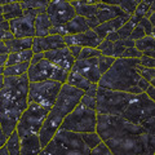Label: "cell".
Masks as SVG:
<instances>
[{
	"instance_id": "1",
	"label": "cell",
	"mask_w": 155,
	"mask_h": 155,
	"mask_svg": "<svg viewBox=\"0 0 155 155\" xmlns=\"http://www.w3.org/2000/svg\"><path fill=\"white\" fill-rule=\"evenodd\" d=\"M96 132L113 155H154L155 134L123 116L97 114Z\"/></svg>"
},
{
	"instance_id": "2",
	"label": "cell",
	"mask_w": 155,
	"mask_h": 155,
	"mask_svg": "<svg viewBox=\"0 0 155 155\" xmlns=\"http://www.w3.org/2000/svg\"><path fill=\"white\" fill-rule=\"evenodd\" d=\"M28 84L27 74L4 78L0 89V127L7 137L16 130L18 120L28 105Z\"/></svg>"
},
{
	"instance_id": "3",
	"label": "cell",
	"mask_w": 155,
	"mask_h": 155,
	"mask_svg": "<svg viewBox=\"0 0 155 155\" xmlns=\"http://www.w3.org/2000/svg\"><path fill=\"white\" fill-rule=\"evenodd\" d=\"M137 65H140V61L134 58H115L111 67L101 76L97 85L98 88L130 94L142 93L137 85L140 80V75L136 71Z\"/></svg>"
},
{
	"instance_id": "4",
	"label": "cell",
	"mask_w": 155,
	"mask_h": 155,
	"mask_svg": "<svg viewBox=\"0 0 155 155\" xmlns=\"http://www.w3.org/2000/svg\"><path fill=\"white\" fill-rule=\"evenodd\" d=\"M89 153L91 150L84 143L80 133L58 129L39 155H89Z\"/></svg>"
},
{
	"instance_id": "5",
	"label": "cell",
	"mask_w": 155,
	"mask_h": 155,
	"mask_svg": "<svg viewBox=\"0 0 155 155\" xmlns=\"http://www.w3.org/2000/svg\"><path fill=\"white\" fill-rule=\"evenodd\" d=\"M120 116L155 134V105L145 93L136 94Z\"/></svg>"
},
{
	"instance_id": "6",
	"label": "cell",
	"mask_w": 155,
	"mask_h": 155,
	"mask_svg": "<svg viewBox=\"0 0 155 155\" xmlns=\"http://www.w3.org/2000/svg\"><path fill=\"white\" fill-rule=\"evenodd\" d=\"M136 94L125 92L97 88L96 93V113L100 115L120 116Z\"/></svg>"
},
{
	"instance_id": "7",
	"label": "cell",
	"mask_w": 155,
	"mask_h": 155,
	"mask_svg": "<svg viewBox=\"0 0 155 155\" xmlns=\"http://www.w3.org/2000/svg\"><path fill=\"white\" fill-rule=\"evenodd\" d=\"M97 113L96 110L79 104L62 122L60 129L70 130L75 133H91L96 132Z\"/></svg>"
},
{
	"instance_id": "8",
	"label": "cell",
	"mask_w": 155,
	"mask_h": 155,
	"mask_svg": "<svg viewBox=\"0 0 155 155\" xmlns=\"http://www.w3.org/2000/svg\"><path fill=\"white\" fill-rule=\"evenodd\" d=\"M48 113H49V110L44 107V106H40L34 102H28L26 110L21 115L16 127L19 138L30 134H38Z\"/></svg>"
},
{
	"instance_id": "9",
	"label": "cell",
	"mask_w": 155,
	"mask_h": 155,
	"mask_svg": "<svg viewBox=\"0 0 155 155\" xmlns=\"http://www.w3.org/2000/svg\"><path fill=\"white\" fill-rule=\"evenodd\" d=\"M62 84L58 81L45 80V81H34L28 84V102L38 104L40 106H44L48 110L53 107L56 104L57 96L60 93Z\"/></svg>"
},
{
	"instance_id": "10",
	"label": "cell",
	"mask_w": 155,
	"mask_h": 155,
	"mask_svg": "<svg viewBox=\"0 0 155 155\" xmlns=\"http://www.w3.org/2000/svg\"><path fill=\"white\" fill-rule=\"evenodd\" d=\"M67 76H69V72L57 69L56 66H53L47 60H41L36 65H30L27 70V78L30 83L52 80V81H58L61 84H65L67 80Z\"/></svg>"
},
{
	"instance_id": "11",
	"label": "cell",
	"mask_w": 155,
	"mask_h": 155,
	"mask_svg": "<svg viewBox=\"0 0 155 155\" xmlns=\"http://www.w3.org/2000/svg\"><path fill=\"white\" fill-rule=\"evenodd\" d=\"M84 92L76 89L74 87L69 85L67 83L62 84L60 93L57 96L56 104L53 105V109H56L64 118H66L78 105L80 104V100L83 97Z\"/></svg>"
},
{
	"instance_id": "12",
	"label": "cell",
	"mask_w": 155,
	"mask_h": 155,
	"mask_svg": "<svg viewBox=\"0 0 155 155\" xmlns=\"http://www.w3.org/2000/svg\"><path fill=\"white\" fill-rule=\"evenodd\" d=\"M45 13L51 19L52 26H62L76 17L75 9L70 2H49Z\"/></svg>"
},
{
	"instance_id": "13",
	"label": "cell",
	"mask_w": 155,
	"mask_h": 155,
	"mask_svg": "<svg viewBox=\"0 0 155 155\" xmlns=\"http://www.w3.org/2000/svg\"><path fill=\"white\" fill-rule=\"evenodd\" d=\"M64 116H62L56 109H51L49 113H48L47 118L44 120V123H43L40 130H39V141H40V145L41 147L44 149L48 143L52 141L53 136L57 133V130L60 129L62 122H64Z\"/></svg>"
},
{
	"instance_id": "14",
	"label": "cell",
	"mask_w": 155,
	"mask_h": 155,
	"mask_svg": "<svg viewBox=\"0 0 155 155\" xmlns=\"http://www.w3.org/2000/svg\"><path fill=\"white\" fill-rule=\"evenodd\" d=\"M34 19H35V16L23 13L22 17L9 21V31L13 34V36L16 39L35 38Z\"/></svg>"
},
{
	"instance_id": "15",
	"label": "cell",
	"mask_w": 155,
	"mask_h": 155,
	"mask_svg": "<svg viewBox=\"0 0 155 155\" xmlns=\"http://www.w3.org/2000/svg\"><path fill=\"white\" fill-rule=\"evenodd\" d=\"M71 71L83 75L92 84H97L101 79V74L98 71V60L89 58V60H75Z\"/></svg>"
},
{
	"instance_id": "16",
	"label": "cell",
	"mask_w": 155,
	"mask_h": 155,
	"mask_svg": "<svg viewBox=\"0 0 155 155\" xmlns=\"http://www.w3.org/2000/svg\"><path fill=\"white\" fill-rule=\"evenodd\" d=\"M44 60L51 62L53 66H56L57 69L64 70L70 72L72 66H74L75 58L71 56L69 48L65 47L62 49H56V51H49L44 53Z\"/></svg>"
},
{
	"instance_id": "17",
	"label": "cell",
	"mask_w": 155,
	"mask_h": 155,
	"mask_svg": "<svg viewBox=\"0 0 155 155\" xmlns=\"http://www.w3.org/2000/svg\"><path fill=\"white\" fill-rule=\"evenodd\" d=\"M64 38L60 35H48L44 38H32V45L31 51L32 53H45L49 51L62 49L65 48Z\"/></svg>"
},
{
	"instance_id": "18",
	"label": "cell",
	"mask_w": 155,
	"mask_h": 155,
	"mask_svg": "<svg viewBox=\"0 0 155 155\" xmlns=\"http://www.w3.org/2000/svg\"><path fill=\"white\" fill-rule=\"evenodd\" d=\"M102 41L101 39L96 35L93 30L76 34V35H66L64 36V43L66 47L71 45H79L81 48H97L100 43Z\"/></svg>"
},
{
	"instance_id": "19",
	"label": "cell",
	"mask_w": 155,
	"mask_h": 155,
	"mask_svg": "<svg viewBox=\"0 0 155 155\" xmlns=\"http://www.w3.org/2000/svg\"><path fill=\"white\" fill-rule=\"evenodd\" d=\"M129 18L130 17L127 16V14L120 16V17H116L114 19H110V21H107V22L101 23V25H98L96 28H93V31L96 32V35L98 36L101 40H104V39L106 38V35H109V34H111V32L118 31L125 22L129 21Z\"/></svg>"
},
{
	"instance_id": "20",
	"label": "cell",
	"mask_w": 155,
	"mask_h": 155,
	"mask_svg": "<svg viewBox=\"0 0 155 155\" xmlns=\"http://www.w3.org/2000/svg\"><path fill=\"white\" fill-rule=\"evenodd\" d=\"M96 7H97L96 19H97V22H98V25H101V23H104V22H107L110 19H114L116 17L124 16V13L116 5H110V4H106L102 2H97Z\"/></svg>"
},
{
	"instance_id": "21",
	"label": "cell",
	"mask_w": 155,
	"mask_h": 155,
	"mask_svg": "<svg viewBox=\"0 0 155 155\" xmlns=\"http://www.w3.org/2000/svg\"><path fill=\"white\" fill-rule=\"evenodd\" d=\"M41 150L43 147L38 134H30L19 138V155H39Z\"/></svg>"
},
{
	"instance_id": "22",
	"label": "cell",
	"mask_w": 155,
	"mask_h": 155,
	"mask_svg": "<svg viewBox=\"0 0 155 155\" xmlns=\"http://www.w3.org/2000/svg\"><path fill=\"white\" fill-rule=\"evenodd\" d=\"M154 5H155V3L151 2V0H147V2H140L137 8H136L134 13L130 16L129 21L132 22L134 26H137L138 22L141 21L142 18H149L154 13Z\"/></svg>"
},
{
	"instance_id": "23",
	"label": "cell",
	"mask_w": 155,
	"mask_h": 155,
	"mask_svg": "<svg viewBox=\"0 0 155 155\" xmlns=\"http://www.w3.org/2000/svg\"><path fill=\"white\" fill-rule=\"evenodd\" d=\"M97 2H70V4L75 9L76 16L83 17L85 19L93 18L97 14V7H96Z\"/></svg>"
},
{
	"instance_id": "24",
	"label": "cell",
	"mask_w": 155,
	"mask_h": 155,
	"mask_svg": "<svg viewBox=\"0 0 155 155\" xmlns=\"http://www.w3.org/2000/svg\"><path fill=\"white\" fill-rule=\"evenodd\" d=\"M52 27V22L47 13L38 14L34 19V30H35V38H44L49 35V30Z\"/></svg>"
},
{
	"instance_id": "25",
	"label": "cell",
	"mask_w": 155,
	"mask_h": 155,
	"mask_svg": "<svg viewBox=\"0 0 155 155\" xmlns=\"http://www.w3.org/2000/svg\"><path fill=\"white\" fill-rule=\"evenodd\" d=\"M4 44H5V48H7V51H8V54H11V53H17V52L31 49L32 38H23V39H16V38H13V39H11V40L4 41Z\"/></svg>"
},
{
	"instance_id": "26",
	"label": "cell",
	"mask_w": 155,
	"mask_h": 155,
	"mask_svg": "<svg viewBox=\"0 0 155 155\" xmlns=\"http://www.w3.org/2000/svg\"><path fill=\"white\" fill-rule=\"evenodd\" d=\"M154 45H155L154 36H145L142 39H140V40L134 41L136 49H137L138 52H141L142 56H146V57H150V58H154V56H155Z\"/></svg>"
},
{
	"instance_id": "27",
	"label": "cell",
	"mask_w": 155,
	"mask_h": 155,
	"mask_svg": "<svg viewBox=\"0 0 155 155\" xmlns=\"http://www.w3.org/2000/svg\"><path fill=\"white\" fill-rule=\"evenodd\" d=\"M3 18L4 21H12V19H16L23 16V11L21 5H19V2H9L5 5L3 7Z\"/></svg>"
},
{
	"instance_id": "28",
	"label": "cell",
	"mask_w": 155,
	"mask_h": 155,
	"mask_svg": "<svg viewBox=\"0 0 155 155\" xmlns=\"http://www.w3.org/2000/svg\"><path fill=\"white\" fill-rule=\"evenodd\" d=\"M66 83L69 85H71V87H74V88H76V89L83 91V92H85L87 89L89 88V85L92 84L91 81L87 80L83 75L78 74V72H75V71H70L69 72V76H67Z\"/></svg>"
},
{
	"instance_id": "29",
	"label": "cell",
	"mask_w": 155,
	"mask_h": 155,
	"mask_svg": "<svg viewBox=\"0 0 155 155\" xmlns=\"http://www.w3.org/2000/svg\"><path fill=\"white\" fill-rule=\"evenodd\" d=\"M30 67V62H23V64H16L12 66H4L3 76L4 78H13V76H22L27 74V70Z\"/></svg>"
},
{
	"instance_id": "30",
	"label": "cell",
	"mask_w": 155,
	"mask_h": 155,
	"mask_svg": "<svg viewBox=\"0 0 155 155\" xmlns=\"http://www.w3.org/2000/svg\"><path fill=\"white\" fill-rule=\"evenodd\" d=\"M32 56H34V53H32L31 49L17 52V53H11V54H8L5 66H12V65H16V64H23V62H30Z\"/></svg>"
},
{
	"instance_id": "31",
	"label": "cell",
	"mask_w": 155,
	"mask_h": 155,
	"mask_svg": "<svg viewBox=\"0 0 155 155\" xmlns=\"http://www.w3.org/2000/svg\"><path fill=\"white\" fill-rule=\"evenodd\" d=\"M49 2H19L22 11H35L38 14L45 13Z\"/></svg>"
},
{
	"instance_id": "32",
	"label": "cell",
	"mask_w": 155,
	"mask_h": 155,
	"mask_svg": "<svg viewBox=\"0 0 155 155\" xmlns=\"http://www.w3.org/2000/svg\"><path fill=\"white\" fill-rule=\"evenodd\" d=\"M140 2H134V0H124V2H109L106 4H110V5H116L120 8V11H122L124 14H127V16H132L134 13L136 8H137Z\"/></svg>"
},
{
	"instance_id": "33",
	"label": "cell",
	"mask_w": 155,
	"mask_h": 155,
	"mask_svg": "<svg viewBox=\"0 0 155 155\" xmlns=\"http://www.w3.org/2000/svg\"><path fill=\"white\" fill-rule=\"evenodd\" d=\"M5 147L8 150L9 155H19V136L17 133V130H14L8 137L5 142Z\"/></svg>"
},
{
	"instance_id": "34",
	"label": "cell",
	"mask_w": 155,
	"mask_h": 155,
	"mask_svg": "<svg viewBox=\"0 0 155 155\" xmlns=\"http://www.w3.org/2000/svg\"><path fill=\"white\" fill-rule=\"evenodd\" d=\"M134 47V41L130 40V39H125V40H118L113 43V52L114 54L113 57L114 58H119L122 56V53L127 49V48H132Z\"/></svg>"
},
{
	"instance_id": "35",
	"label": "cell",
	"mask_w": 155,
	"mask_h": 155,
	"mask_svg": "<svg viewBox=\"0 0 155 155\" xmlns=\"http://www.w3.org/2000/svg\"><path fill=\"white\" fill-rule=\"evenodd\" d=\"M81 136V138H83V141L84 143L87 145V146L89 147V150L92 149H94L97 145H98L100 142H102L101 141V138H100V136L97 134V132H91V133H80Z\"/></svg>"
},
{
	"instance_id": "36",
	"label": "cell",
	"mask_w": 155,
	"mask_h": 155,
	"mask_svg": "<svg viewBox=\"0 0 155 155\" xmlns=\"http://www.w3.org/2000/svg\"><path fill=\"white\" fill-rule=\"evenodd\" d=\"M97 60H98V71H100L101 76H102L105 72L111 67V65H113L115 58L114 57H106V56L101 54L100 57H97Z\"/></svg>"
},
{
	"instance_id": "37",
	"label": "cell",
	"mask_w": 155,
	"mask_h": 155,
	"mask_svg": "<svg viewBox=\"0 0 155 155\" xmlns=\"http://www.w3.org/2000/svg\"><path fill=\"white\" fill-rule=\"evenodd\" d=\"M136 71H137L140 78H142V79L149 81V83L153 81L154 78H155V70L154 69H149V67H143V66L137 65L136 66Z\"/></svg>"
},
{
	"instance_id": "38",
	"label": "cell",
	"mask_w": 155,
	"mask_h": 155,
	"mask_svg": "<svg viewBox=\"0 0 155 155\" xmlns=\"http://www.w3.org/2000/svg\"><path fill=\"white\" fill-rule=\"evenodd\" d=\"M101 56V52L97 48H81L78 60H89V58H97Z\"/></svg>"
},
{
	"instance_id": "39",
	"label": "cell",
	"mask_w": 155,
	"mask_h": 155,
	"mask_svg": "<svg viewBox=\"0 0 155 155\" xmlns=\"http://www.w3.org/2000/svg\"><path fill=\"white\" fill-rule=\"evenodd\" d=\"M134 27L136 26L130 21L125 22L124 25L120 27L118 31H116V34H118V36H119V40H125V39H129L130 32H132V30H133Z\"/></svg>"
},
{
	"instance_id": "40",
	"label": "cell",
	"mask_w": 155,
	"mask_h": 155,
	"mask_svg": "<svg viewBox=\"0 0 155 155\" xmlns=\"http://www.w3.org/2000/svg\"><path fill=\"white\" fill-rule=\"evenodd\" d=\"M97 49L101 52L102 56H106V57H113L114 52H113V43L111 41H107V40H102L100 43V45L97 47Z\"/></svg>"
},
{
	"instance_id": "41",
	"label": "cell",
	"mask_w": 155,
	"mask_h": 155,
	"mask_svg": "<svg viewBox=\"0 0 155 155\" xmlns=\"http://www.w3.org/2000/svg\"><path fill=\"white\" fill-rule=\"evenodd\" d=\"M141 56H142V53L138 52L134 47H132V48H127V49L122 53V56H120L119 58H134V60H140Z\"/></svg>"
},
{
	"instance_id": "42",
	"label": "cell",
	"mask_w": 155,
	"mask_h": 155,
	"mask_svg": "<svg viewBox=\"0 0 155 155\" xmlns=\"http://www.w3.org/2000/svg\"><path fill=\"white\" fill-rule=\"evenodd\" d=\"M89 155H113V154H111V151L104 142H100L94 149L91 150Z\"/></svg>"
},
{
	"instance_id": "43",
	"label": "cell",
	"mask_w": 155,
	"mask_h": 155,
	"mask_svg": "<svg viewBox=\"0 0 155 155\" xmlns=\"http://www.w3.org/2000/svg\"><path fill=\"white\" fill-rule=\"evenodd\" d=\"M145 36H146V35H145V31L137 25V26H136L133 30H132V32H130L129 39H130V40H133V41H137V40H140V39H142V38H145Z\"/></svg>"
},
{
	"instance_id": "44",
	"label": "cell",
	"mask_w": 155,
	"mask_h": 155,
	"mask_svg": "<svg viewBox=\"0 0 155 155\" xmlns=\"http://www.w3.org/2000/svg\"><path fill=\"white\" fill-rule=\"evenodd\" d=\"M80 104H83L84 106H87V107H89L92 110H96V97L83 94V97L80 100Z\"/></svg>"
},
{
	"instance_id": "45",
	"label": "cell",
	"mask_w": 155,
	"mask_h": 155,
	"mask_svg": "<svg viewBox=\"0 0 155 155\" xmlns=\"http://www.w3.org/2000/svg\"><path fill=\"white\" fill-rule=\"evenodd\" d=\"M140 66H143V67H149V69H154L155 66V60L154 58H150L146 56H141L140 58Z\"/></svg>"
},
{
	"instance_id": "46",
	"label": "cell",
	"mask_w": 155,
	"mask_h": 155,
	"mask_svg": "<svg viewBox=\"0 0 155 155\" xmlns=\"http://www.w3.org/2000/svg\"><path fill=\"white\" fill-rule=\"evenodd\" d=\"M7 32H9V22L8 21H4V22H0V40H4Z\"/></svg>"
},
{
	"instance_id": "47",
	"label": "cell",
	"mask_w": 155,
	"mask_h": 155,
	"mask_svg": "<svg viewBox=\"0 0 155 155\" xmlns=\"http://www.w3.org/2000/svg\"><path fill=\"white\" fill-rule=\"evenodd\" d=\"M67 48H69L71 56L74 57L75 60H78V57H79V53L81 51V47H79V45H71V47H67Z\"/></svg>"
},
{
	"instance_id": "48",
	"label": "cell",
	"mask_w": 155,
	"mask_h": 155,
	"mask_svg": "<svg viewBox=\"0 0 155 155\" xmlns=\"http://www.w3.org/2000/svg\"><path fill=\"white\" fill-rule=\"evenodd\" d=\"M143 93L146 94L151 101H154V100H155V87H154V84H150V85L147 87V89Z\"/></svg>"
},
{
	"instance_id": "49",
	"label": "cell",
	"mask_w": 155,
	"mask_h": 155,
	"mask_svg": "<svg viewBox=\"0 0 155 155\" xmlns=\"http://www.w3.org/2000/svg\"><path fill=\"white\" fill-rule=\"evenodd\" d=\"M41 60H44V53H35V54L32 56L31 61H30V65H36Z\"/></svg>"
},
{
	"instance_id": "50",
	"label": "cell",
	"mask_w": 155,
	"mask_h": 155,
	"mask_svg": "<svg viewBox=\"0 0 155 155\" xmlns=\"http://www.w3.org/2000/svg\"><path fill=\"white\" fill-rule=\"evenodd\" d=\"M97 88H98V85H97V84H91V85H89V88L84 92V94L91 96V97H96Z\"/></svg>"
},
{
	"instance_id": "51",
	"label": "cell",
	"mask_w": 155,
	"mask_h": 155,
	"mask_svg": "<svg viewBox=\"0 0 155 155\" xmlns=\"http://www.w3.org/2000/svg\"><path fill=\"white\" fill-rule=\"evenodd\" d=\"M137 85H138L140 91H141L142 93H143V92L147 89V87L150 85V83H149V81H146L145 79H142V78H140V80H138V84H137Z\"/></svg>"
},
{
	"instance_id": "52",
	"label": "cell",
	"mask_w": 155,
	"mask_h": 155,
	"mask_svg": "<svg viewBox=\"0 0 155 155\" xmlns=\"http://www.w3.org/2000/svg\"><path fill=\"white\" fill-rule=\"evenodd\" d=\"M7 140H8V137L5 136V133L3 132V129H2V127H0V149H2L4 145H5V142H7Z\"/></svg>"
},
{
	"instance_id": "53",
	"label": "cell",
	"mask_w": 155,
	"mask_h": 155,
	"mask_svg": "<svg viewBox=\"0 0 155 155\" xmlns=\"http://www.w3.org/2000/svg\"><path fill=\"white\" fill-rule=\"evenodd\" d=\"M7 58H8V54H2V56H0V67H4V66H5Z\"/></svg>"
},
{
	"instance_id": "54",
	"label": "cell",
	"mask_w": 155,
	"mask_h": 155,
	"mask_svg": "<svg viewBox=\"0 0 155 155\" xmlns=\"http://www.w3.org/2000/svg\"><path fill=\"white\" fill-rule=\"evenodd\" d=\"M147 19H149V22L151 23V26H153V27H155V13H153L151 16H150Z\"/></svg>"
},
{
	"instance_id": "55",
	"label": "cell",
	"mask_w": 155,
	"mask_h": 155,
	"mask_svg": "<svg viewBox=\"0 0 155 155\" xmlns=\"http://www.w3.org/2000/svg\"><path fill=\"white\" fill-rule=\"evenodd\" d=\"M0 155H9L8 154V150H7V147H5V145L0 149Z\"/></svg>"
},
{
	"instance_id": "56",
	"label": "cell",
	"mask_w": 155,
	"mask_h": 155,
	"mask_svg": "<svg viewBox=\"0 0 155 155\" xmlns=\"http://www.w3.org/2000/svg\"><path fill=\"white\" fill-rule=\"evenodd\" d=\"M3 81H4V76L0 75V89L3 88Z\"/></svg>"
},
{
	"instance_id": "57",
	"label": "cell",
	"mask_w": 155,
	"mask_h": 155,
	"mask_svg": "<svg viewBox=\"0 0 155 155\" xmlns=\"http://www.w3.org/2000/svg\"><path fill=\"white\" fill-rule=\"evenodd\" d=\"M3 71H4V67H0V75H3Z\"/></svg>"
}]
</instances>
